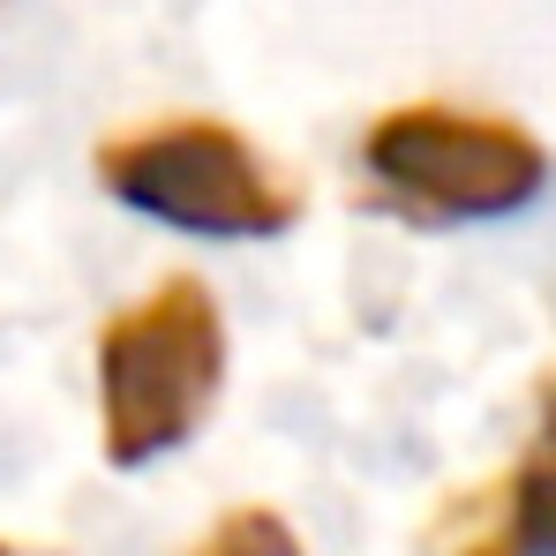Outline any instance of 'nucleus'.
Masks as SVG:
<instances>
[{
  "instance_id": "obj_5",
  "label": "nucleus",
  "mask_w": 556,
  "mask_h": 556,
  "mask_svg": "<svg viewBox=\"0 0 556 556\" xmlns=\"http://www.w3.org/2000/svg\"><path fill=\"white\" fill-rule=\"evenodd\" d=\"M203 556H301V542L278 511H226L218 534L203 542Z\"/></svg>"
},
{
  "instance_id": "obj_2",
  "label": "nucleus",
  "mask_w": 556,
  "mask_h": 556,
  "mask_svg": "<svg viewBox=\"0 0 556 556\" xmlns=\"http://www.w3.org/2000/svg\"><path fill=\"white\" fill-rule=\"evenodd\" d=\"M98 181L113 203L203 233V241H271L301 218V188L226 121H159L98 143Z\"/></svg>"
},
{
  "instance_id": "obj_3",
  "label": "nucleus",
  "mask_w": 556,
  "mask_h": 556,
  "mask_svg": "<svg viewBox=\"0 0 556 556\" xmlns=\"http://www.w3.org/2000/svg\"><path fill=\"white\" fill-rule=\"evenodd\" d=\"M362 166L376 203H391L414 226H459V218H504L549 188V151L489 113L459 105H399L362 136Z\"/></svg>"
},
{
  "instance_id": "obj_4",
  "label": "nucleus",
  "mask_w": 556,
  "mask_h": 556,
  "mask_svg": "<svg viewBox=\"0 0 556 556\" xmlns=\"http://www.w3.org/2000/svg\"><path fill=\"white\" fill-rule=\"evenodd\" d=\"M504 542H511L519 556H556V437L511 473V496H504Z\"/></svg>"
},
{
  "instance_id": "obj_1",
  "label": "nucleus",
  "mask_w": 556,
  "mask_h": 556,
  "mask_svg": "<svg viewBox=\"0 0 556 556\" xmlns=\"http://www.w3.org/2000/svg\"><path fill=\"white\" fill-rule=\"evenodd\" d=\"M226 383V324L203 278H166L136 308L98 331V414L105 459L151 466L159 452L188 444Z\"/></svg>"
}]
</instances>
